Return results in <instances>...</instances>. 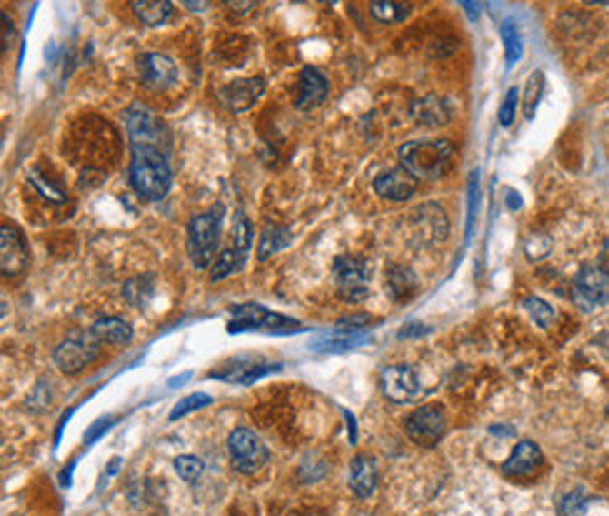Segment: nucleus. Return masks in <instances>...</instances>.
I'll list each match as a JSON object with an SVG mask.
<instances>
[{"label":"nucleus","mask_w":609,"mask_h":516,"mask_svg":"<svg viewBox=\"0 0 609 516\" xmlns=\"http://www.w3.org/2000/svg\"><path fill=\"white\" fill-rule=\"evenodd\" d=\"M129 184L148 202H160L172 188V167L157 148H134L129 162Z\"/></svg>","instance_id":"f257e3e1"},{"label":"nucleus","mask_w":609,"mask_h":516,"mask_svg":"<svg viewBox=\"0 0 609 516\" xmlns=\"http://www.w3.org/2000/svg\"><path fill=\"white\" fill-rule=\"evenodd\" d=\"M401 167H405L413 177L420 178H441L450 169L453 162V146L441 139L408 141L399 148Z\"/></svg>","instance_id":"f03ea898"},{"label":"nucleus","mask_w":609,"mask_h":516,"mask_svg":"<svg viewBox=\"0 0 609 516\" xmlns=\"http://www.w3.org/2000/svg\"><path fill=\"white\" fill-rule=\"evenodd\" d=\"M225 217V207L214 205L211 209L195 214L188 223V256L197 270H209L216 258L218 242H221V223Z\"/></svg>","instance_id":"7ed1b4c3"},{"label":"nucleus","mask_w":609,"mask_h":516,"mask_svg":"<svg viewBox=\"0 0 609 516\" xmlns=\"http://www.w3.org/2000/svg\"><path fill=\"white\" fill-rule=\"evenodd\" d=\"M242 331H267V333H300L303 324L294 317L279 315L258 303H242V306L230 308V322H227V333Z\"/></svg>","instance_id":"20e7f679"},{"label":"nucleus","mask_w":609,"mask_h":516,"mask_svg":"<svg viewBox=\"0 0 609 516\" xmlns=\"http://www.w3.org/2000/svg\"><path fill=\"white\" fill-rule=\"evenodd\" d=\"M99 355L101 340L92 333V329L89 331H73L71 336H66V339L56 345L55 364L61 373L75 376L83 369H87Z\"/></svg>","instance_id":"39448f33"},{"label":"nucleus","mask_w":609,"mask_h":516,"mask_svg":"<svg viewBox=\"0 0 609 516\" xmlns=\"http://www.w3.org/2000/svg\"><path fill=\"white\" fill-rule=\"evenodd\" d=\"M279 369H282L279 361H270L265 357L237 355L233 359L223 361L221 367H216L214 371H209V378L230 385H254L255 380H261V378L270 376Z\"/></svg>","instance_id":"423d86ee"},{"label":"nucleus","mask_w":609,"mask_h":516,"mask_svg":"<svg viewBox=\"0 0 609 516\" xmlns=\"http://www.w3.org/2000/svg\"><path fill=\"white\" fill-rule=\"evenodd\" d=\"M227 453H230V465L239 474H255L267 462L270 453L263 444L261 437L246 428H237L227 437Z\"/></svg>","instance_id":"0eeeda50"},{"label":"nucleus","mask_w":609,"mask_h":516,"mask_svg":"<svg viewBox=\"0 0 609 516\" xmlns=\"http://www.w3.org/2000/svg\"><path fill=\"white\" fill-rule=\"evenodd\" d=\"M448 420H445V411L438 404H424L417 406L415 411L405 416L404 430L413 444L422 446V449H434V446L444 439Z\"/></svg>","instance_id":"6e6552de"},{"label":"nucleus","mask_w":609,"mask_h":516,"mask_svg":"<svg viewBox=\"0 0 609 516\" xmlns=\"http://www.w3.org/2000/svg\"><path fill=\"white\" fill-rule=\"evenodd\" d=\"M333 278L338 284L340 298H344L347 303H361V300L368 298L371 272H368V263L359 258V256H338L333 261Z\"/></svg>","instance_id":"1a4fd4ad"},{"label":"nucleus","mask_w":609,"mask_h":516,"mask_svg":"<svg viewBox=\"0 0 609 516\" xmlns=\"http://www.w3.org/2000/svg\"><path fill=\"white\" fill-rule=\"evenodd\" d=\"M134 148H157L166 139V129L160 117L144 104H132L122 113Z\"/></svg>","instance_id":"9d476101"},{"label":"nucleus","mask_w":609,"mask_h":516,"mask_svg":"<svg viewBox=\"0 0 609 516\" xmlns=\"http://www.w3.org/2000/svg\"><path fill=\"white\" fill-rule=\"evenodd\" d=\"M408 226H410V238L417 239L420 245H436V242H444L450 233V223L448 217H445L444 207L434 205V202H426V205H420L410 211Z\"/></svg>","instance_id":"9b49d317"},{"label":"nucleus","mask_w":609,"mask_h":516,"mask_svg":"<svg viewBox=\"0 0 609 516\" xmlns=\"http://www.w3.org/2000/svg\"><path fill=\"white\" fill-rule=\"evenodd\" d=\"M380 388L383 394L394 404H408L422 394L420 378L408 364H394L380 373Z\"/></svg>","instance_id":"f8f14e48"},{"label":"nucleus","mask_w":609,"mask_h":516,"mask_svg":"<svg viewBox=\"0 0 609 516\" xmlns=\"http://www.w3.org/2000/svg\"><path fill=\"white\" fill-rule=\"evenodd\" d=\"M574 298L586 310L609 303V272L600 266H586L574 279Z\"/></svg>","instance_id":"ddd939ff"},{"label":"nucleus","mask_w":609,"mask_h":516,"mask_svg":"<svg viewBox=\"0 0 609 516\" xmlns=\"http://www.w3.org/2000/svg\"><path fill=\"white\" fill-rule=\"evenodd\" d=\"M0 268L3 278H19L28 268V247L17 228H0Z\"/></svg>","instance_id":"4468645a"},{"label":"nucleus","mask_w":609,"mask_h":516,"mask_svg":"<svg viewBox=\"0 0 609 516\" xmlns=\"http://www.w3.org/2000/svg\"><path fill=\"white\" fill-rule=\"evenodd\" d=\"M139 73L145 87L153 92L174 87L178 80V66L174 64V59L160 55V52H144L139 56Z\"/></svg>","instance_id":"2eb2a0df"},{"label":"nucleus","mask_w":609,"mask_h":516,"mask_svg":"<svg viewBox=\"0 0 609 516\" xmlns=\"http://www.w3.org/2000/svg\"><path fill=\"white\" fill-rule=\"evenodd\" d=\"M373 190H375L383 200L389 202H405L410 200L417 190V178L405 169V167H394L387 172L377 174L373 178Z\"/></svg>","instance_id":"dca6fc26"},{"label":"nucleus","mask_w":609,"mask_h":516,"mask_svg":"<svg viewBox=\"0 0 609 516\" xmlns=\"http://www.w3.org/2000/svg\"><path fill=\"white\" fill-rule=\"evenodd\" d=\"M331 95V85L319 68L304 66L298 80V95H295V108L298 111H314Z\"/></svg>","instance_id":"f3484780"},{"label":"nucleus","mask_w":609,"mask_h":516,"mask_svg":"<svg viewBox=\"0 0 609 516\" xmlns=\"http://www.w3.org/2000/svg\"><path fill=\"white\" fill-rule=\"evenodd\" d=\"M263 92H265V80L263 78H242L225 85L218 92V96H221L223 104L233 113H244L249 111L251 106L261 99Z\"/></svg>","instance_id":"a211bd4d"},{"label":"nucleus","mask_w":609,"mask_h":516,"mask_svg":"<svg viewBox=\"0 0 609 516\" xmlns=\"http://www.w3.org/2000/svg\"><path fill=\"white\" fill-rule=\"evenodd\" d=\"M544 465V453L534 441L525 439V441H518L515 449L511 450L509 460L502 465V472L511 479H523L530 477Z\"/></svg>","instance_id":"6ab92c4d"},{"label":"nucleus","mask_w":609,"mask_h":516,"mask_svg":"<svg viewBox=\"0 0 609 516\" xmlns=\"http://www.w3.org/2000/svg\"><path fill=\"white\" fill-rule=\"evenodd\" d=\"M371 336L365 329H335L331 333H319L310 343V350L314 352H347L354 350L359 345H365Z\"/></svg>","instance_id":"aec40b11"},{"label":"nucleus","mask_w":609,"mask_h":516,"mask_svg":"<svg viewBox=\"0 0 609 516\" xmlns=\"http://www.w3.org/2000/svg\"><path fill=\"white\" fill-rule=\"evenodd\" d=\"M349 489L356 498H371L377 489V467L371 455H356L349 465Z\"/></svg>","instance_id":"412c9836"},{"label":"nucleus","mask_w":609,"mask_h":516,"mask_svg":"<svg viewBox=\"0 0 609 516\" xmlns=\"http://www.w3.org/2000/svg\"><path fill=\"white\" fill-rule=\"evenodd\" d=\"M92 333L108 345H127L134 339V329L120 317H101L92 324Z\"/></svg>","instance_id":"4be33fe9"},{"label":"nucleus","mask_w":609,"mask_h":516,"mask_svg":"<svg viewBox=\"0 0 609 516\" xmlns=\"http://www.w3.org/2000/svg\"><path fill=\"white\" fill-rule=\"evenodd\" d=\"M291 239H294L291 228L277 226V223L265 226V230L261 233V239H258V261H265L272 254H279L282 249H286L291 245Z\"/></svg>","instance_id":"5701e85b"},{"label":"nucleus","mask_w":609,"mask_h":516,"mask_svg":"<svg viewBox=\"0 0 609 516\" xmlns=\"http://www.w3.org/2000/svg\"><path fill=\"white\" fill-rule=\"evenodd\" d=\"M413 117L420 125H429V127H438V125H448L450 113L448 106L438 96H424V99L413 104Z\"/></svg>","instance_id":"b1692460"},{"label":"nucleus","mask_w":609,"mask_h":516,"mask_svg":"<svg viewBox=\"0 0 609 516\" xmlns=\"http://www.w3.org/2000/svg\"><path fill=\"white\" fill-rule=\"evenodd\" d=\"M132 10L139 17V22L148 28L162 26L172 17V3H166V0H134Z\"/></svg>","instance_id":"393cba45"},{"label":"nucleus","mask_w":609,"mask_h":516,"mask_svg":"<svg viewBox=\"0 0 609 516\" xmlns=\"http://www.w3.org/2000/svg\"><path fill=\"white\" fill-rule=\"evenodd\" d=\"M387 287L394 300H399V303L401 300H408L410 296H415L417 291L415 272L410 270V268L394 266L392 270L387 272Z\"/></svg>","instance_id":"a878e982"},{"label":"nucleus","mask_w":609,"mask_h":516,"mask_svg":"<svg viewBox=\"0 0 609 516\" xmlns=\"http://www.w3.org/2000/svg\"><path fill=\"white\" fill-rule=\"evenodd\" d=\"M244 263H246V256L235 251L233 247H225V249L218 254L216 263L211 266V282H221V279L230 278V275L242 270Z\"/></svg>","instance_id":"bb28decb"},{"label":"nucleus","mask_w":609,"mask_h":516,"mask_svg":"<svg viewBox=\"0 0 609 516\" xmlns=\"http://www.w3.org/2000/svg\"><path fill=\"white\" fill-rule=\"evenodd\" d=\"M499 34H502V40H504L506 64H509V68L515 66L523 56L521 28H518L515 19H504V22H502V28H499Z\"/></svg>","instance_id":"cd10ccee"},{"label":"nucleus","mask_w":609,"mask_h":516,"mask_svg":"<svg viewBox=\"0 0 609 516\" xmlns=\"http://www.w3.org/2000/svg\"><path fill=\"white\" fill-rule=\"evenodd\" d=\"M371 15L380 24H399L410 15V5L392 3V0H377V3H371Z\"/></svg>","instance_id":"c85d7f7f"},{"label":"nucleus","mask_w":609,"mask_h":516,"mask_svg":"<svg viewBox=\"0 0 609 516\" xmlns=\"http://www.w3.org/2000/svg\"><path fill=\"white\" fill-rule=\"evenodd\" d=\"M251 245H254V228H251L249 218L239 211L233 223V249L239 251L242 256H249Z\"/></svg>","instance_id":"c756f323"},{"label":"nucleus","mask_w":609,"mask_h":516,"mask_svg":"<svg viewBox=\"0 0 609 516\" xmlns=\"http://www.w3.org/2000/svg\"><path fill=\"white\" fill-rule=\"evenodd\" d=\"M523 308H525L527 315L534 319V324H539L542 329H551L555 322V310L548 306L546 300L537 298V296H530V298L523 300Z\"/></svg>","instance_id":"7c9ffc66"},{"label":"nucleus","mask_w":609,"mask_h":516,"mask_svg":"<svg viewBox=\"0 0 609 516\" xmlns=\"http://www.w3.org/2000/svg\"><path fill=\"white\" fill-rule=\"evenodd\" d=\"M586 507H588L586 491L574 489L560 498L558 514L560 516H586Z\"/></svg>","instance_id":"2f4dec72"},{"label":"nucleus","mask_w":609,"mask_h":516,"mask_svg":"<svg viewBox=\"0 0 609 516\" xmlns=\"http://www.w3.org/2000/svg\"><path fill=\"white\" fill-rule=\"evenodd\" d=\"M174 470L183 481L193 483L205 472V460L197 455H178V458H174Z\"/></svg>","instance_id":"473e14b6"},{"label":"nucleus","mask_w":609,"mask_h":516,"mask_svg":"<svg viewBox=\"0 0 609 516\" xmlns=\"http://www.w3.org/2000/svg\"><path fill=\"white\" fill-rule=\"evenodd\" d=\"M544 85H546L544 73L542 71L532 73L530 80H527V89H525V120H532L534 113H537V104L544 95Z\"/></svg>","instance_id":"72a5a7b5"},{"label":"nucleus","mask_w":609,"mask_h":516,"mask_svg":"<svg viewBox=\"0 0 609 516\" xmlns=\"http://www.w3.org/2000/svg\"><path fill=\"white\" fill-rule=\"evenodd\" d=\"M153 291H155V287H153V278H150V275H145V278H139V279H132V282L125 287V296H127L129 303H132V306H141V308L148 303Z\"/></svg>","instance_id":"f704fd0d"},{"label":"nucleus","mask_w":609,"mask_h":516,"mask_svg":"<svg viewBox=\"0 0 609 516\" xmlns=\"http://www.w3.org/2000/svg\"><path fill=\"white\" fill-rule=\"evenodd\" d=\"M209 404H211V394L206 392L188 394V397H183V400L174 406L172 413H169V420H178V418L188 416V413L193 411H200V409H205V406Z\"/></svg>","instance_id":"c9c22d12"},{"label":"nucleus","mask_w":609,"mask_h":516,"mask_svg":"<svg viewBox=\"0 0 609 516\" xmlns=\"http://www.w3.org/2000/svg\"><path fill=\"white\" fill-rule=\"evenodd\" d=\"M515 108H518V89L511 87L509 92L504 95V101H502V106H499V125L502 127H511L515 120Z\"/></svg>","instance_id":"e433bc0d"},{"label":"nucleus","mask_w":609,"mask_h":516,"mask_svg":"<svg viewBox=\"0 0 609 516\" xmlns=\"http://www.w3.org/2000/svg\"><path fill=\"white\" fill-rule=\"evenodd\" d=\"M50 401H52L50 383L40 380V383L35 385L34 392H31V397L26 400V409H31V411H45V409H50Z\"/></svg>","instance_id":"4c0bfd02"},{"label":"nucleus","mask_w":609,"mask_h":516,"mask_svg":"<svg viewBox=\"0 0 609 516\" xmlns=\"http://www.w3.org/2000/svg\"><path fill=\"white\" fill-rule=\"evenodd\" d=\"M31 181H34L35 188H38L43 195H47V197H50L52 202H64V200H66V195L61 193V190L56 188V186H52L50 181H45V178H40L35 172H31Z\"/></svg>","instance_id":"58836bf2"},{"label":"nucleus","mask_w":609,"mask_h":516,"mask_svg":"<svg viewBox=\"0 0 609 516\" xmlns=\"http://www.w3.org/2000/svg\"><path fill=\"white\" fill-rule=\"evenodd\" d=\"M111 428H113V416H105L101 418V420H96L95 425L87 430V434H85V444H95L96 439H99L101 434L108 432Z\"/></svg>","instance_id":"ea45409f"},{"label":"nucleus","mask_w":609,"mask_h":516,"mask_svg":"<svg viewBox=\"0 0 609 516\" xmlns=\"http://www.w3.org/2000/svg\"><path fill=\"white\" fill-rule=\"evenodd\" d=\"M0 19H3V50H7L12 38H15V22H12V17L5 10L0 12Z\"/></svg>","instance_id":"a19ab883"},{"label":"nucleus","mask_w":609,"mask_h":516,"mask_svg":"<svg viewBox=\"0 0 609 516\" xmlns=\"http://www.w3.org/2000/svg\"><path fill=\"white\" fill-rule=\"evenodd\" d=\"M460 5L466 10V15H469L471 22H476V19L481 17V5H478V3H466V0H462Z\"/></svg>","instance_id":"79ce46f5"},{"label":"nucleus","mask_w":609,"mask_h":516,"mask_svg":"<svg viewBox=\"0 0 609 516\" xmlns=\"http://www.w3.org/2000/svg\"><path fill=\"white\" fill-rule=\"evenodd\" d=\"M490 434H497V437H514L515 430L504 428V425H494V428H490Z\"/></svg>","instance_id":"37998d69"},{"label":"nucleus","mask_w":609,"mask_h":516,"mask_svg":"<svg viewBox=\"0 0 609 516\" xmlns=\"http://www.w3.org/2000/svg\"><path fill=\"white\" fill-rule=\"evenodd\" d=\"M190 378H193V373H183V376H178V378H172V380H169V388H181V383H185V380H190Z\"/></svg>","instance_id":"c03bdc74"},{"label":"nucleus","mask_w":609,"mask_h":516,"mask_svg":"<svg viewBox=\"0 0 609 516\" xmlns=\"http://www.w3.org/2000/svg\"><path fill=\"white\" fill-rule=\"evenodd\" d=\"M344 416H347V422H349V430H352V437H349V441L352 444H356V425H354V416L349 411H344Z\"/></svg>","instance_id":"a18cd8bd"},{"label":"nucleus","mask_w":609,"mask_h":516,"mask_svg":"<svg viewBox=\"0 0 609 516\" xmlns=\"http://www.w3.org/2000/svg\"><path fill=\"white\" fill-rule=\"evenodd\" d=\"M183 5H185V7H193V10L197 12V7H206V3H190V0H185V3H183Z\"/></svg>","instance_id":"49530a36"}]
</instances>
